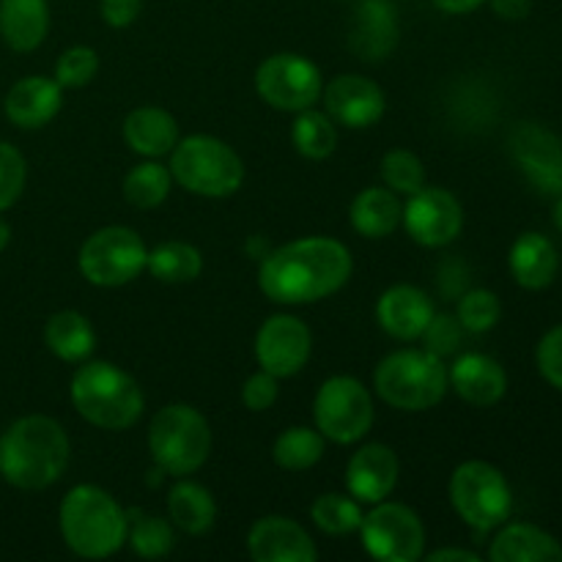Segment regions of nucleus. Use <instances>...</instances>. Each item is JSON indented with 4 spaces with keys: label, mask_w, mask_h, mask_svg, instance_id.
<instances>
[{
    "label": "nucleus",
    "mask_w": 562,
    "mask_h": 562,
    "mask_svg": "<svg viewBox=\"0 0 562 562\" xmlns=\"http://www.w3.org/2000/svg\"><path fill=\"white\" fill-rule=\"evenodd\" d=\"M510 272L521 289L541 291L558 274V250L543 234H521L510 247Z\"/></svg>",
    "instance_id": "nucleus-26"
},
{
    "label": "nucleus",
    "mask_w": 562,
    "mask_h": 562,
    "mask_svg": "<svg viewBox=\"0 0 562 562\" xmlns=\"http://www.w3.org/2000/svg\"><path fill=\"white\" fill-rule=\"evenodd\" d=\"M486 3L503 20H525L532 9V0H486Z\"/></svg>",
    "instance_id": "nucleus-44"
},
{
    "label": "nucleus",
    "mask_w": 562,
    "mask_h": 562,
    "mask_svg": "<svg viewBox=\"0 0 562 562\" xmlns=\"http://www.w3.org/2000/svg\"><path fill=\"white\" fill-rule=\"evenodd\" d=\"M60 91L64 88L49 77H22L5 93V115L20 130H38L58 115L60 102H64Z\"/></svg>",
    "instance_id": "nucleus-21"
},
{
    "label": "nucleus",
    "mask_w": 562,
    "mask_h": 562,
    "mask_svg": "<svg viewBox=\"0 0 562 562\" xmlns=\"http://www.w3.org/2000/svg\"><path fill=\"white\" fill-rule=\"evenodd\" d=\"M256 91L274 110L300 113L322 99V71L305 55L278 53L269 55L256 71Z\"/></svg>",
    "instance_id": "nucleus-12"
},
{
    "label": "nucleus",
    "mask_w": 562,
    "mask_h": 562,
    "mask_svg": "<svg viewBox=\"0 0 562 562\" xmlns=\"http://www.w3.org/2000/svg\"><path fill=\"white\" fill-rule=\"evenodd\" d=\"M44 340H47L49 351L64 362L88 360L97 346L91 322L77 311H60L49 316L47 327H44Z\"/></svg>",
    "instance_id": "nucleus-28"
},
{
    "label": "nucleus",
    "mask_w": 562,
    "mask_h": 562,
    "mask_svg": "<svg viewBox=\"0 0 562 562\" xmlns=\"http://www.w3.org/2000/svg\"><path fill=\"white\" fill-rule=\"evenodd\" d=\"M538 371L552 387L562 390V324L549 329L538 344Z\"/></svg>",
    "instance_id": "nucleus-41"
},
{
    "label": "nucleus",
    "mask_w": 562,
    "mask_h": 562,
    "mask_svg": "<svg viewBox=\"0 0 562 562\" xmlns=\"http://www.w3.org/2000/svg\"><path fill=\"white\" fill-rule=\"evenodd\" d=\"M148 450L168 475H190L212 450V428L206 417L187 404L162 406L148 426Z\"/></svg>",
    "instance_id": "nucleus-7"
},
{
    "label": "nucleus",
    "mask_w": 562,
    "mask_h": 562,
    "mask_svg": "<svg viewBox=\"0 0 562 562\" xmlns=\"http://www.w3.org/2000/svg\"><path fill=\"white\" fill-rule=\"evenodd\" d=\"M499 313L503 307H499L497 294L486 289H472L459 300V324L467 333H488L497 327Z\"/></svg>",
    "instance_id": "nucleus-37"
},
{
    "label": "nucleus",
    "mask_w": 562,
    "mask_h": 562,
    "mask_svg": "<svg viewBox=\"0 0 562 562\" xmlns=\"http://www.w3.org/2000/svg\"><path fill=\"white\" fill-rule=\"evenodd\" d=\"M431 3L445 14H470V11L481 9L486 0H431Z\"/></svg>",
    "instance_id": "nucleus-45"
},
{
    "label": "nucleus",
    "mask_w": 562,
    "mask_h": 562,
    "mask_svg": "<svg viewBox=\"0 0 562 562\" xmlns=\"http://www.w3.org/2000/svg\"><path fill=\"white\" fill-rule=\"evenodd\" d=\"M510 154L527 179L547 195H562V140L538 124H519L510 135Z\"/></svg>",
    "instance_id": "nucleus-15"
},
{
    "label": "nucleus",
    "mask_w": 562,
    "mask_h": 562,
    "mask_svg": "<svg viewBox=\"0 0 562 562\" xmlns=\"http://www.w3.org/2000/svg\"><path fill=\"white\" fill-rule=\"evenodd\" d=\"M311 329L296 316H269L256 335V357L261 371L285 379L305 368L311 357Z\"/></svg>",
    "instance_id": "nucleus-14"
},
{
    "label": "nucleus",
    "mask_w": 562,
    "mask_h": 562,
    "mask_svg": "<svg viewBox=\"0 0 562 562\" xmlns=\"http://www.w3.org/2000/svg\"><path fill=\"white\" fill-rule=\"evenodd\" d=\"M170 176L192 195L228 198L245 179V165L228 143L212 135H190L170 151Z\"/></svg>",
    "instance_id": "nucleus-6"
},
{
    "label": "nucleus",
    "mask_w": 562,
    "mask_h": 562,
    "mask_svg": "<svg viewBox=\"0 0 562 562\" xmlns=\"http://www.w3.org/2000/svg\"><path fill=\"white\" fill-rule=\"evenodd\" d=\"M247 549L256 562H316L318 549L305 527L285 516L256 521L247 536Z\"/></svg>",
    "instance_id": "nucleus-17"
},
{
    "label": "nucleus",
    "mask_w": 562,
    "mask_h": 562,
    "mask_svg": "<svg viewBox=\"0 0 562 562\" xmlns=\"http://www.w3.org/2000/svg\"><path fill=\"white\" fill-rule=\"evenodd\" d=\"M49 31L47 0H0V36L16 53H31Z\"/></svg>",
    "instance_id": "nucleus-24"
},
{
    "label": "nucleus",
    "mask_w": 562,
    "mask_h": 562,
    "mask_svg": "<svg viewBox=\"0 0 562 562\" xmlns=\"http://www.w3.org/2000/svg\"><path fill=\"white\" fill-rule=\"evenodd\" d=\"M168 514L179 530L190 536H203L214 527L217 519V505L214 497L203 486L190 481H181L168 494Z\"/></svg>",
    "instance_id": "nucleus-29"
},
{
    "label": "nucleus",
    "mask_w": 562,
    "mask_h": 562,
    "mask_svg": "<svg viewBox=\"0 0 562 562\" xmlns=\"http://www.w3.org/2000/svg\"><path fill=\"white\" fill-rule=\"evenodd\" d=\"M461 329H464V327L459 324V318L434 316L431 322H428L426 333H423L420 338L426 340L428 351H434L437 357H445V355H450V351L459 349Z\"/></svg>",
    "instance_id": "nucleus-40"
},
{
    "label": "nucleus",
    "mask_w": 562,
    "mask_h": 562,
    "mask_svg": "<svg viewBox=\"0 0 562 562\" xmlns=\"http://www.w3.org/2000/svg\"><path fill=\"white\" fill-rule=\"evenodd\" d=\"M382 179L384 184L401 195H412L420 187H426V168H423L420 157L406 148H395L382 157Z\"/></svg>",
    "instance_id": "nucleus-35"
},
{
    "label": "nucleus",
    "mask_w": 562,
    "mask_h": 562,
    "mask_svg": "<svg viewBox=\"0 0 562 562\" xmlns=\"http://www.w3.org/2000/svg\"><path fill=\"white\" fill-rule=\"evenodd\" d=\"M379 327L398 340H415L426 333L434 318V305L428 294L417 285H393L379 296L376 305Z\"/></svg>",
    "instance_id": "nucleus-19"
},
{
    "label": "nucleus",
    "mask_w": 562,
    "mask_h": 562,
    "mask_svg": "<svg viewBox=\"0 0 562 562\" xmlns=\"http://www.w3.org/2000/svg\"><path fill=\"white\" fill-rule=\"evenodd\" d=\"M130 543L135 554L146 560H159L173 552L176 536L173 527L159 516H140L130 530Z\"/></svg>",
    "instance_id": "nucleus-36"
},
{
    "label": "nucleus",
    "mask_w": 562,
    "mask_h": 562,
    "mask_svg": "<svg viewBox=\"0 0 562 562\" xmlns=\"http://www.w3.org/2000/svg\"><path fill=\"white\" fill-rule=\"evenodd\" d=\"M99 55L91 47H71L55 64V82L60 88H82L97 77Z\"/></svg>",
    "instance_id": "nucleus-38"
},
{
    "label": "nucleus",
    "mask_w": 562,
    "mask_h": 562,
    "mask_svg": "<svg viewBox=\"0 0 562 562\" xmlns=\"http://www.w3.org/2000/svg\"><path fill=\"white\" fill-rule=\"evenodd\" d=\"M398 483V459L387 445L368 442L346 467V486L357 503H382Z\"/></svg>",
    "instance_id": "nucleus-18"
},
{
    "label": "nucleus",
    "mask_w": 562,
    "mask_h": 562,
    "mask_svg": "<svg viewBox=\"0 0 562 562\" xmlns=\"http://www.w3.org/2000/svg\"><path fill=\"white\" fill-rule=\"evenodd\" d=\"M278 376H272L269 371H258L241 387V401L250 412H267L278 401Z\"/></svg>",
    "instance_id": "nucleus-42"
},
{
    "label": "nucleus",
    "mask_w": 562,
    "mask_h": 562,
    "mask_svg": "<svg viewBox=\"0 0 562 562\" xmlns=\"http://www.w3.org/2000/svg\"><path fill=\"white\" fill-rule=\"evenodd\" d=\"M9 239H11L9 223H5V220H0V250H5V245H9Z\"/></svg>",
    "instance_id": "nucleus-47"
},
{
    "label": "nucleus",
    "mask_w": 562,
    "mask_h": 562,
    "mask_svg": "<svg viewBox=\"0 0 562 562\" xmlns=\"http://www.w3.org/2000/svg\"><path fill=\"white\" fill-rule=\"evenodd\" d=\"M124 140L143 157H165L179 143V124L162 108H137L126 115Z\"/></svg>",
    "instance_id": "nucleus-25"
},
{
    "label": "nucleus",
    "mask_w": 562,
    "mask_h": 562,
    "mask_svg": "<svg viewBox=\"0 0 562 562\" xmlns=\"http://www.w3.org/2000/svg\"><path fill=\"white\" fill-rule=\"evenodd\" d=\"M146 269L159 283H190L203 272V258L187 241H165L148 252Z\"/></svg>",
    "instance_id": "nucleus-30"
},
{
    "label": "nucleus",
    "mask_w": 562,
    "mask_h": 562,
    "mask_svg": "<svg viewBox=\"0 0 562 562\" xmlns=\"http://www.w3.org/2000/svg\"><path fill=\"white\" fill-rule=\"evenodd\" d=\"M313 521L327 536H346V532L360 530L362 508L357 499L346 497V494H322L311 508Z\"/></svg>",
    "instance_id": "nucleus-34"
},
{
    "label": "nucleus",
    "mask_w": 562,
    "mask_h": 562,
    "mask_svg": "<svg viewBox=\"0 0 562 562\" xmlns=\"http://www.w3.org/2000/svg\"><path fill=\"white\" fill-rule=\"evenodd\" d=\"M322 456H324V437L318 434V428L313 431V428L294 426L274 439V448H272L274 464L283 467V470L289 472L311 470L313 464L322 461Z\"/></svg>",
    "instance_id": "nucleus-31"
},
{
    "label": "nucleus",
    "mask_w": 562,
    "mask_h": 562,
    "mask_svg": "<svg viewBox=\"0 0 562 562\" xmlns=\"http://www.w3.org/2000/svg\"><path fill=\"white\" fill-rule=\"evenodd\" d=\"M143 9V0H102L99 11H102V20L110 27H126L137 20Z\"/></svg>",
    "instance_id": "nucleus-43"
},
{
    "label": "nucleus",
    "mask_w": 562,
    "mask_h": 562,
    "mask_svg": "<svg viewBox=\"0 0 562 562\" xmlns=\"http://www.w3.org/2000/svg\"><path fill=\"white\" fill-rule=\"evenodd\" d=\"M71 404L91 426L124 431L143 415V390L113 362H86L71 379Z\"/></svg>",
    "instance_id": "nucleus-4"
},
{
    "label": "nucleus",
    "mask_w": 562,
    "mask_h": 562,
    "mask_svg": "<svg viewBox=\"0 0 562 562\" xmlns=\"http://www.w3.org/2000/svg\"><path fill=\"white\" fill-rule=\"evenodd\" d=\"M401 212H404V206L390 187H368L355 198L349 217L360 236L384 239L401 225Z\"/></svg>",
    "instance_id": "nucleus-27"
},
{
    "label": "nucleus",
    "mask_w": 562,
    "mask_h": 562,
    "mask_svg": "<svg viewBox=\"0 0 562 562\" xmlns=\"http://www.w3.org/2000/svg\"><path fill=\"white\" fill-rule=\"evenodd\" d=\"M170 170L159 162H140L126 173L124 198L135 209H157L170 192Z\"/></svg>",
    "instance_id": "nucleus-33"
},
{
    "label": "nucleus",
    "mask_w": 562,
    "mask_h": 562,
    "mask_svg": "<svg viewBox=\"0 0 562 562\" xmlns=\"http://www.w3.org/2000/svg\"><path fill=\"white\" fill-rule=\"evenodd\" d=\"M398 42V14L393 0H360L349 44L362 60H382Z\"/></svg>",
    "instance_id": "nucleus-20"
},
{
    "label": "nucleus",
    "mask_w": 562,
    "mask_h": 562,
    "mask_svg": "<svg viewBox=\"0 0 562 562\" xmlns=\"http://www.w3.org/2000/svg\"><path fill=\"white\" fill-rule=\"evenodd\" d=\"M148 250L140 236L124 225H108L99 228L82 241L80 247V272L88 283L102 289H119L132 283L146 269Z\"/></svg>",
    "instance_id": "nucleus-9"
},
{
    "label": "nucleus",
    "mask_w": 562,
    "mask_h": 562,
    "mask_svg": "<svg viewBox=\"0 0 562 562\" xmlns=\"http://www.w3.org/2000/svg\"><path fill=\"white\" fill-rule=\"evenodd\" d=\"M322 93L329 119L349 126V130H366V126L379 124L384 110H387L382 88L362 75L335 77Z\"/></svg>",
    "instance_id": "nucleus-16"
},
{
    "label": "nucleus",
    "mask_w": 562,
    "mask_h": 562,
    "mask_svg": "<svg viewBox=\"0 0 562 562\" xmlns=\"http://www.w3.org/2000/svg\"><path fill=\"white\" fill-rule=\"evenodd\" d=\"M60 536L66 547L86 560H104L126 541V514L99 486H75L60 503Z\"/></svg>",
    "instance_id": "nucleus-3"
},
{
    "label": "nucleus",
    "mask_w": 562,
    "mask_h": 562,
    "mask_svg": "<svg viewBox=\"0 0 562 562\" xmlns=\"http://www.w3.org/2000/svg\"><path fill=\"white\" fill-rule=\"evenodd\" d=\"M554 225H558L560 234H562V195H560V201L554 203Z\"/></svg>",
    "instance_id": "nucleus-48"
},
{
    "label": "nucleus",
    "mask_w": 562,
    "mask_h": 562,
    "mask_svg": "<svg viewBox=\"0 0 562 562\" xmlns=\"http://www.w3.org/2000/svg\"><path fill=\"white\" fill-rule=\"evenodd\" d=\"M349 278V247L329 236H307L267 256L258 272V285L280 305H307L338 294Z\"/></svg>",
    "instance_id": "nucleus-1"
},
{
    "label": "nucleus",
    "mask_w": 562,
    "mask_h": 562,
    "mask_svg": "<svg viewBox=\"0 0 562 562\" xmlns=\"http://www.w3.org/2000/svg\"><path fill=\"white\" fill-rule=\"evenodd\" d=\"M450 387L472 406H492L508 390V376L503 366L486 355H461L448 371Z\"/></svg>",
    "instance_id": "nucleus-22"
},
{
    "label": "nucleus",
    "mask_w": 562,
    "mask_h": 562,
    "mask_svg": "<svg viewBox=\"0 0 562 562\" xmlns=\"http://www.w3.org/2000/svg\"><path fill=\"white\" fill-rule=\"evenodd\" d=\"M362 549L379 562H415L426 549L420 516L401 503H376L360 521Z\"/></svg>",
    "instance_id": "nucleus-11"
},
{
    "label": "nucleus",
    "mask_w": 562,
    "mask_h": 562,
    "mask_svg": "<svg viewBox=\"0 0 562 562\" xmlns=\"http://www.w3.org/2000/svg\"><path fill=\"white\" fill-rule=\"evenodd\" d=\"M25 187V159L11 143L0 140V212L14 206Z\"/></svg>",
    "instance_id": "nucleus-39"
},
{
    "label": "nucleus",
    "mask_w": 562,
    "mask_h": 562,
    "mask_svg": "<svg viewBox=\"0 0 562 562\" xmlns=\"http://www.w3.org/2000/svg\"><path fill=\"white\" fill-rule=\"evenodd\" d=\"M401 223L406 225L412 239L423 247H445L461 234L464 212L456 195L439 187H420L412 192L409 203L401 212Z\"/></svg>",
    "instance_id": "nucleus-13"
},
{
    "label": "nucleus",
    "mask_w": 562,
    "mask_h": 562,
    "mask_svg": "<svg viewBox=\"0 0 562 562\" xmlns=\"http://www.w3.org/2000/svg\"><path fill=\"white\" fill-rule=\"evenodd\" d=\"M494 562H562V547L554 536L536 525H508L492 541Z\"/></svg>",
    "instance_id": "nucleus-23"
},
{
    "label": "nucleus",
    "mask_w": 562,
    "mask_h": 562,
    "mask_svg": "<svg viewBox=\"0 0 562 562\" xmlns=\"http://www.w3.org/2000/svg\"><path fill=\"white\" fill-rule=\"evenodd\" d=\"M313 417L324 439L338 445L360 442L373 426L371 393L355 376L327 379L313 401Z\"/></svg>",
    "instance_id": "nucleus-10"
},
{
    "label": "nucleus",
    "mask_w": 562,
    "mask_h": 562,
    "mask_svg": "<svg viewBox=\"0 0 562 562\" xmlns=\"http://www.w3.org/2000/svg\"><path fill=\"white\" fill-rule=\"evenodd\" d=\"M450 503L475 532H488L505 525L514 508L508 481L488 461H467L453 472Z\"/></svg>",
    "instance_id": "nucleus-8"
},
{
    "label": "nucleus",
    "mask_w": 562,
    "mask_h": 562,
    "mask_svg": "<svg viewBox=\"0 0 562 562\" xmlns=\"http://www.w3.org/2000/svg\"><path fill=\"white\" fill-rule=\"evenodd\" d=\"M69 464V437L53 417L27 415L11 423L0 437V475L16 488L36 492L64 475Z\"/></svg>",
    "instance_id": "nucleus-2"
},
{
    "label": "nucleus",
    "mask_w": 562,
    "mask_h": 562,
    "mask_svg": "<svg viewBox=\"0 0 562 562\" xmlns=\"http://www.w3.org/2000/svg\"><path fill=\"white\" fill-rule=\"evenodd\" d=\"M428 562H448V560H461V562H481L475 552H464V549H439L426 558Z\"/></svg>",
    "instance_id": "nucleus-46"
},
{
    "label": "nucleus",
    "mask_w": 562,
    "mask_h": 562,
    "mask_svg": "<svg viewBox=\"0 0 562 562\" xmlns=\"http://www.w3.org/2000/svg\"><path fill=\"white\" fill-rule=\"evenodd\" d=\"M384 404L401 412H426L445 398L450 387L442 357L428 349H404L384 357L373 373Z\"/></svg>",
    "instance_id": "nucleus-5"
},
{
    "label": "nucleus",
    "mask_w": 562,
    "mask_h": 562,
    "mask_svg": "<svg viewBox=\"0 0 562 562\" xmlns=\"http://www.w3.org/2000/svg\"><path fill=\"white\" fill-rule=\"evenodd\" d=\"M291 140L294 148L307 159H327L338 146V130L333 119L318 110H300L294 126H291Z\"/></svg>",
    "instance_id": "nucleus-32"
}]
</instances>
